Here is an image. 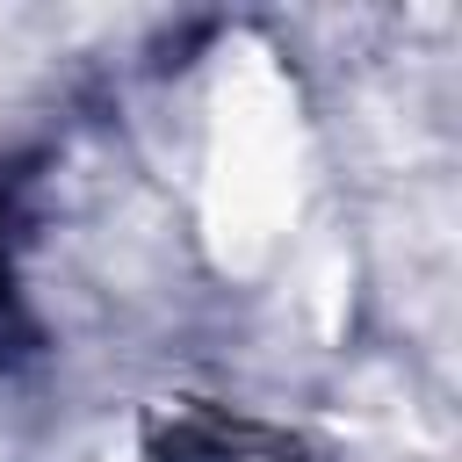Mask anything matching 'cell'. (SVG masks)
<instances>
[{
  "label": "cell",
  "instance_id": "1",
  "mask_svg": "<svg viewBox=\"0 0 462 462\" xmlns=\"http://www.w3.org/2000/svg\"><path fill=\"white\" fill-rule=\"evenodd\" d=\"M0 318H7V245H0Z\"/></svg>",
  "mask_w": 462,
  "mask_h": 462
}]
</instances>
